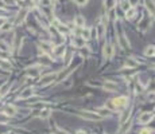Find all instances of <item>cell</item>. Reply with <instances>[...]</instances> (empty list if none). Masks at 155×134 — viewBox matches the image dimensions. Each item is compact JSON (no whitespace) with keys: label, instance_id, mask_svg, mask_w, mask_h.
<instances>
[{"label":"cell","instance_id":"22","mask_svg":"<svg viewBox=\"0 0 155 134\" xmlns=\"http://www.w3.org/2000/svg\"><path fill=\"white\" fill-rule=\"evenodd\" d=\"M47 117H50V110H49V109H46V110H43L41 113V118H42V120L47 118Z\"/></svg>","mask_w":155,"mask_h":134},{"label":"cell","instance_id":"38","mask_svg":"<svg viewBox=\"0 0 155 134\" xmlns=\"http://www.w3.org/2000/svg\"><path fill=\"white\" fill-rule=\"evenodd\" d=\"M0 98H1V95H0Z\"/></svg>","mask_w":155,"mask_h":134},{"label":"cell","instance_id":"35","mask_svg":"<svg viewBox=\"0 0 155 134\" xmlns=\"http://www.w3.org/2000/svg\"><path fill=\"white\" fill-rule=\"evenodd\" d=\"M6 6V3H4V0H0V7H4Z\"/></svg>","mask_w":155,"mask_h":134},{"label":"cell","instance_id":"1","mask_svg":"<svg viewBox=\"0 0 155 134\" xmlns=\"http://www.w3.org/2000/svg\"><path fill=\"white\" fill-rule=\"evenodd\" d=\"M80 117H82V118H85V120H91V121H100L102 118L100 114L97 113H92V111H86V110H82L78 113Z\"/></svg>","mask_w":155,"mask_h":134},{"label":"cell","instance_id":"25","mask_svg":"<svg viewBox=\"0 0 155 134\" xmlns=\"http://www.w3.org/2000/svg\"><path fill=\"white\" fill-rule=\"evenodd\" d=\"M147 7H148L150 12H151V14L154 15V16H155V6H154V4H152L151 1H150V3H148V6H147Z\"/></svg>","mask_w":155,"mask_h":134},{"label":"cell","instance_id":"5","mask_svg":"<svg viewBox=\"0 0 155 134\" xmlns=\"http://www.w3.org/2000/svg\"><path fill=\"white\" fill-rule=\"evenodd\" d=\"M102 54H104V58L105 59H111L112 58L113 48H112L111 44H105V46H104V51H102Z\"/></svg>","mask_w":155,"mask_h":134},{"label":"cell","instance_id":"14","mask_svg":"<svg viewBox=\"0 0 155 134\" xmlns=\"http://www.w3.org/2000/svg\"><path fill=\"white\" fill-rule=\"evenodd\" d=\"M53 51H54V55L56 56H62L65 54V47L58 46V47H56V48H53Z\"/></svg>","mask_w":155,"mask_h":134},{"label":"cell","instance_id":"31","mask_svg":"<svg viewBox=\"0 0 155 134\" xmlns=\"http://www.w3.org/2000/svg\"><path fill=\"white\" fill-rule=\"evenodd\" d=\"M41 46L43 47V50H45V51H50V50H51V47H50V44H47V43H42Z\"/></svg>","mask_w":155,"mask_h":134},{"label":"cell","instance_id":"20","mask_svg":"<svg viewBox=\"0 0 155 134\" xmlns=\"http://www.w3.org/2000/svg\"><path fill=\"white\" fill-rule=\"evenodd\" d=\"M0 67H1L3 70H11V64L7 63V62H4V61L0 62Z\"/></svg>","mask_w":155,"mask_h":134},{"label":"cell","instance_id":"21","mask_svg":"<svg viewBox=\"0 0 155 134\" xmlns=\"http://www.w3.org/2000/svg\"><path fill=\"white\" fill-rule=\"evenodd\" d=\"M11 27H12V24L11 23H8V22H7V23H4L3 26H1V28H0V31H10V30H11Z\"/></svg>","mask_w":155,"mask_h":134},{"label":"cell","instance_id":"18","mask_svg":"<svg viewBox=\"0 0 155 134\" xmlns=\"http://www.w3.org/2000/svg\"><path fill=\"white\" fill-rule=\"evenodd\" d=\"M128 117H129V111H124L123 115H121V118H120V125H124L126 121L128 120Z\"/></svg>","mask_w":155,"mask_h":134},{"label":"cell","instance_id":"6","mask_svg":"<svg viewBox=\"0 0 155 134\" xmlns=\"http://www.w3.org/2000/svg\"><path fill=\"white\" fill-rule=\"evenodd\" d=\"M102 87H104V90H107V91H115L117 89V85L115 83V82H112V81H107L104 85H102Z\"/></svg>","mask_w":155,"mask_h":134},{"label":"cell","instance_id":"33","mask_svg":"<svg viewBox=\"0 0 155 134\" xmlns=\"http://www.w3.org/2000/svg\"><path fill=\"white\" fill-rule=\"evenodd\" d=\"M140 134H151V131H150L148 129H143V130L140 131Z\"/></svg>","mask_w":155,"mask_h":134},{"label":"cell","instance_id":"2","mask_svg":"<svg viewBox=\"0 0 155 134\" xmlns=\"http://www.w3.org/2000/svg\"><path fill=\"white\" fill-rule=\"evenodd\" d=\"M56 79H57V73L47 74V75L42 76L41 82H39V85H41V86H46V85H49V83H51L53 81H56Z\"/></svg>","mask_w":155,"mask_h":134},{"label":"cell","instance_id":"13","mask_svg":"<svg viewBox=\"0 0 155 134\" xmlns=\"http://www.w3.org/2000/svg\"><path fill=\"white\" fill-rule=\"evenodd\" d=\"M116 3H117V0H104V6H105L107 9H113Z\"/></svg>","mask_w":155,"mask_h":134},{"label":"cell","instance_id":"37","mask_svg":"<svg viewBox=\"0 0 155 134\" xmlns=\"http://www.w3.org/2000/svg\"><path fill=\"white\" fill-rule=\"evenodd\" d=\"M154 55H155V47H154Z\"/></svg>","mask_w":155,"mask_h":134},{"label":"cell","instance_id":"16","mask_svg":"<svg viewBox=\"0 0 155 134\" xmlns=\"http://www.w3.org/2000/svg\"><path fill=\"white\" fill-rule=\"evenodd\" d=\"M135 14H136V9L134 8V7H131V8L128 9V11H126V18L127 19H131L135 16Z\"/></svg>","mask_w":155,"mask_h":134},{"label":"cell","instance_id":"10","mask_svg":"<svg viewBox=\"0 0 155 134\" xmlns=\"http://www.w3.org/2000/svg\"><path fill=\"white\" fill-rule=\"evenodd\" d=\"M30 97H32V89H24V90L20 93L19 98L20 99H27V98H30Z\"/></svg>","mask_w":155,"mask_h":134},{"label":"cell","instance_id":"39","mask_svg":"<svg viewBox=\"0 0 155 134\" xmlns=\"http://www.w3.org/2000/svg\"><path fill=\"white\" fill-rule=\"evenodd\" d=\"M73 1H74V0H73Z\"/></svg>","mask_w":155,"mask_h":134},{"label":"cell","instance_id":"4","mask_svg":"<svg viewBox=\"0 0 155 134\" xmlns=\"http://www.w3.org/2000/svg\"><path fill=\"white\" fill-rule=\"evenodd\" d=\"M151 120H152V113H148V111L143 113L140 117H139V122L140 123H148Z\"/></svg>","mask_w":155,"mask_h":134},{"label":"cell","instance_id":"15","mask_svg":"<svg viewBox=\"0 0 155 134\" xmlns=\"http://www.w3.org/2000/svg\"><path fill=\"white\" fill-rule=\"evenodd\" d=\"M126 66L129 67V68H134V67L137 66V62H135L132 58H128V59L126 61Z\"/></svg>","mask_w":155,"mask_h":134},{"label":"cell","instance_id":"7","mask_svg":"<svg viewBox=\"0 0 155 134\" xmlns=\"http://www.w3.org/2000/svg\"><path fill=\"white\" fill-rule=\"evenodd\" d=\"M4 114H6V115H15V114H16V107L12 105H7L6 107H4Z\"/></svg>","mask_w":155,"mask_h":134},{"label":"cell","instance_id":"12","mask_svg":"<svg viewBox=\"0 0 155 134\" xmlns=\"http://www.w3.org/2000/svg\"><path fill=\"white\" fill-rule=\"evenodd\" d=\"M81 38H84L85 40H89V39L92 38V31H91V28H84V30H82Z\"/></svg>","mask_w":155,"mask_h":134},{"label":"cell","instance_id":"3","mask_svg":"<svg viewBox=\"0 0 155 134\" xmlns=\"http://www.w3.org/2000/svg\"><path fill=\"white\" fill-rule=\"evenodd\" d=\"M127 102H128V99H127L126 97H117V98H115L113 101H112V103H113L115 109L124 107V106L127 105Z\"/></svg>","mask_w":155,"mask_h":134},{"label":"cell","instance_id":"9","mask_svg":"<svg viewBox=\"0 0 155 134\" xmlns=\"http://www.w3.org/2000/svg\"><path fill=\"white\" fill-rule=\"evenodd\" d=\"M119 42H120V46H121V48H124V50L129 48V42H128V39H127L124 35L120 36V38H119Z\"/></svg>","mask_w":155,"mask_h":134},{"label":"cell","instance_id":"36","mask_svg":"<svg viewBox=\"0 0 155 134\" xmlns=\"http://www.w3.org/2000/svg\"><path fill=\"white\" fill-rule=\"evenodd\" d=\"M77 134H86L85 131H82V130H80V131H77Z\"/></svg>","mask_w":155,"mask_h":134},{"label":"cell","instance_id":"32","mask_svg":"<svg viewBox=\"0 0 155 134\" xmlns=\"http://www.w3.org/2000/svg\"><path fill=\"white\" fill-rule=\"evenodd\" d=\"M128 3H129V6L131 7H135L137 3H139V0H128Z\"/></svg>","mask_w":155,"mask_h":134},{"label":"cell","instance_id":"34","mask_svg":"<svg viewBox=\"0 0 155 134\" xmlns=\"http://www.w3.org/2000/svg\"><path fill=\"white\" fill-rule=\"evenodd\" d=\"M6 121H7L6 115H0V122H6Z\"/></svg>","mask_w":155,"mask_h":134},{"label":"cell","instance_id":"30","mask_svg":"<svg viewBox=\"0 0 155 134\" xmlns=\"http://www.w3.org/2000/svg\"><path fill=\"white\" fill-rule=\"evenodd\" d=\"M99 113H100V115H101V117H104V115H107V114L109 113V110H105V109H100Z\"/></svg>","mask_w":155,"mask_h":134},{"label":"cell","instance_id":"11","mask_svg":"<svg viewBox=\"0 0 155 134\" xmlns=\"http://www.w3.org/2000/svg\"><path fill=\"white\" fill-rule=\"evenodd\" d=\"M73 43L76 44V47H78V48H82V47L85 46V39L81 38V36H77V38H74Z\"/></svg>","mask_w":155,"mask_h":134},{"label":"cell","instance_id":"23","mask_svg":"<svg viewBox=\"0 0 155 134\" xmlns=\"http://www.w3.org/2000/svg\"><path fill=\"white\" fill-rule=\"evenodd\" d=\"M121 8H123L124 11H128V9L131 8V6H129V3H128V0H127V1H123V3H121Z\"/></svg>","mask_w":155,"mask_h":134},{"label":"cell","instance_id":"8","mask_svg":"<svg viewBox=\"0 0 155 134\" xmlns=\"http://www.w3.org/2000/svg\"><path fill=\"white\" fill-rule=\"evenodd\" d=\"M29 14V9H26V8H23L20 12H19V15H18V18H16V24H19V23H22V22L24 20V18H26V15Z\"/></svg>","mask_w":155,"mask_h":134},{"label":"cell","instance_id":"29","mask_svg":"<svg viewBox=\"0 0 155 134\" xmlns=\"http://www.w3.org/2000/svg\"><path fill=\"white\" fill-rule=\"evenodd\" d=\"M29 74H30V75H31V76H37V75H38V74H39V71L37 70V68H32V71L30 70V71H29Z\"/></svg>","mask_w":155,"mask_h":134},{"label":"cell","instance_id":"28","mask_svg":"<svg viewBox=\"0 0 155 134\" xmlns=\"http://www.w3.org/2000/svg\"><path fill=\"white\" fill-rule=\"evenodd\" d=\"M74 3L78 4V6H85V4L88 3V0H74Z\"/></svg>","mask_w":155,"mask_h":134},{"label":"cell","instance_id":"27","mask_svg":"<svg viewBox=\"0 0 155 134\" xmlns=\"http://www.w3.org/2000/svg\"><path fill=\"white\" fill-rule=\"evenodd\" d=\"M97 28H99V35L100 36L104 35V26H102V24H99V26H97Z\"/></svg>","mask_w":155,"mask_h":134},{"label":"cell","instance_id":"17","mask_svg":"<svg viewBox=\"0 0 155 134\" xmlns=\"http://www.w3.org/2000/svg\"><path fill=\"white\" fill-rule=\"evenodd\" d=\"M74 23H76L78 27H84L85 26V19L82 18V16H77V18L74 19Z\"/></svg>","mask_w":155,"mask_h":134},{"label":"cell","instance_id":"19","mask_svg":"<svg viewBox=\"0 0 155 134\" xmlns=\"http://www.w3.org/2000/svg\"><path fill=\"white\" fill-rule=\"evenodd\" d=\"M144 54H146L147 56H152V55H154V47H152V46L147 47V48L144 50Z\"/></svg>","mask_w":155,"mask_h":134},{"label":"cell","instance_id":"24","mask_svg":"<svg viewBox=\"0 0 155 134\" xmlns=\"http://www.w3.org/2000/svg\"><path fill=\"white\" fill-rule=\"evenodd\" d=\"M7 90H8V83H6V85L3 86V87L0 89V95H3V94L7 93Z\"/></svg>","mask_w":155,"mask_h":134},{"label":"cell","instance_id":"26","mask_svg":"<svg viewBox=\"0 0 155 134\" xmlns=\"http://www.w3.org/2000/svg\"><path fill=\"white\" fill-rule=\"evenodd\" d=\"M41 4L45 7H50L51 6V0H41Z\"/></svg>","mask_w":155,"mask_h":134}]
</instances>
